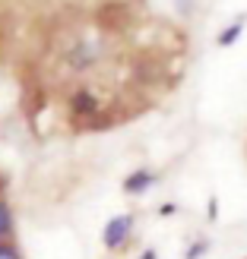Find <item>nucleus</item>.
<instances>
[{
	"label": "nucleus",
	"instance_id": "nucleus-6",
	"mask_svg": "<svg viewBox=\"0 0 247 259\" xmlns=\"http://www.w3.org/2000/svg\"><path fill=\"white\" fill-rule=\"evenodd\" d=\"M241 35H244V16H238V22H231L228 29H222V32H219L216 45H219V48H231V45H235Z\"/></svg>",
	"mask_w": 247,
	"mask_h": 259
},
{
	"label": "nucleus",
	"instance_id": "nucleus-10",
	"mask_svg": "<svg viewBox=\"0 0 247 259\" xmlns=\"http://www.w3.org/2000/svg\"><path fill=\"white\" fill-rule=\"evenodd\" d=\"M4 196H7V177L0 174V199H4Z\"/></svg>",
	"mask_w": 247,
	"mask_h": 259
},
{
	"label": "nucleus",
	"instance_id": "nucleus-8",
	"mask_svg": "<svg viewBox=\"0 0 247 259\" xmlns=\"http://www.w3.org/2000/svg\"><path fill=\"white\" fill-rule=\"evenodd\" d=\"M209 253V240H197V243H190V250L184 253V259H200Z\"/></svg>",
	"mask_w": 247,
	"mask_h": 259
},
{
	"label": "nucleus",
	"instance_id": "nucleus-7",
	"mask_svg": "<svg viewBox=\"0 0 247 259\" xmlns=\"http://www.w3.org/2000/svg\"><path fill=\"white\" fill-rule=\"evenodd\" d=\"M0 259H22V250L16 240H0Z\"/></svg>",
	"mask_w": 247,
	"mask_h": 259
},
{
	"label": "nucleus",
	"instance_id": "nucleus-2",
	"mask_svg": "<svg viewBox=\"0 0 247 259\" xmlns=\"http://www.w3.org/2000/svg\"><path fill=\"white\" fill-rule=\"evenodd\" d=\"M98 60H101V45L98 41H76L67 54V67H70V73H89Z\"/></svg>",
	"mask_w": 247,
	"mask_h": 259
},
{
	"label": "nucleus",
	"instance_id": "nucleus-9",
	"mask_svg": "<svg viewBox=\"0 0 247 259\" xmlns=\"http://www.w3.org/2000/svg\"><path fill=\"white\" fill-rule=\"evenodd\" d=\"M159 212H162V215H171V212H178V205H174V202H165Z\"/></svg>",
	"mask_w": 247,
	"mask_h": 259
},
{
	"label": "nucleus",
	"instance_id": "nucleus-3",
	"mask_svg": "<svg viewBox=\"0 0 247 259\" xmlns=\"http://www.w3.org/2000/svg\"><path fill=\"white\" fill-rule=\"evenodd\" d=\"M67 105H70V114H73V117L89 120V117H95V114H98V105H101V101H98L95 92H89V89H76Z\"/></svg>",
	"mask_w": 247,
	"mask_h": 259
},
{
	"label": "nucleus",
	"instance_id": "nucleus-11",
	"mask_svg": "<svg viewBox=\"0 0 247 259\" xmlns=\"http://www.w3.org/2000/svg\"><path fill=\"white\" fill-rule=\"evenodd\" d=\"M139 259H159V253H155V250H146V253H143Z\"/></svg>",
	"mask_w": 247,
	"mask_h": 259
},
{
	"label": "nucleus",
	"instance_id": "nucleus-5",
	"mask_svg": "<svg viewBox=\"0 0 247 259\" xmlns=\"http://www.w3.org/2000/svg\"><path fill=\"white\" fill-rule=\"evenodd\" d=\"M13 234H16V218H13L10 199L4 196L0 199V240H13Z\"/></svg>",
	"mask_w": 247,
	"mask_h": 259
},
{
	"label": "nucleus",
	"instance_id": "nucleus-1",
	"mask_svg": "<svg viewBox=\"0 0 247 259\" xmlns=\"http://www.w3.org/2000/svg\"><path fill=\"white\" fill-rule=\"evenodd\" d=\"M130 234H133V215H114L105 225V231H101V243H105V250L118 253L127 247Z\"/></svg>",
	"mask_w": 247,
	"mask_h": 259
},
{
	"label": "nucleus",
	"instance_id": "nucleus-4",
	"mask_svg": "<svg viewBox=\"0 0 247 259\" xmlns=\"http://www.w3.org/2000/svg\"><path fill=\"white\" fill-rule=\"evenodd\" d=\"M155 184H159V174H152L149 167H139V171L124 177V193L127 196H143V193H149V187H155Z\"/></svg>",
	"mask_w": 247,
	"mask_h": 259
}]
</instances>
